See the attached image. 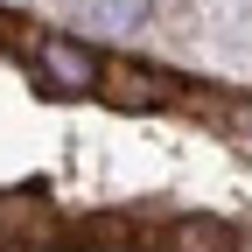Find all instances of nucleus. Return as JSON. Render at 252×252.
<instances>
[{"label": "nucleus", "mask_w": 252, "mask_h": 252, "mask_svg": "<svg viewBox=\"0 0 252 252\" xmlns=\"http://www.w3.org/2000/svg\"><path fill=\"white\" fill-rule=\"evenodd\" d=\"M35 77H42V91H56V98H84V91L98 98L105 56L84 35H35Z\"/></svg>", "instance_id": "nucleus-1"}, {"label": "nucleus", "mask_w": 252, "mask_h": 252, "mask_svg": "<svg viewBox=\"0 0 252 252\" xmlns=\"http://www.w3.org/2000/svg\"><path fill=\"white\" fill-rule=\"evenodd\" d=\"M63 210L42 196V189H0V252H42L63 245Z\"/></svg>", "instance_id": "nucleus-2"}, {"label": "nucleus", "mask_w": 252, "mask_h": 252, "mask_svg": "<svg viewBox=\"0 0 252 252\" xmlns=\"http://www.w3.org/2000/svg\"><path fill=\"white\" fill-rule=\"evenodd\" d=\"M98 98L119 105V112H161L182 98V84L154 63H126V56H105V77H98Z\"/></svg>", "instance_id": "nucleus-3"}, {"label": "nucleus", "mask_w": 252, "mask_h": 252, "mask_svg": "<svg viewBox=\"0 0 252 252\" xmlns=\"http://www.w3.org/2000/svg\"><path fill=\"white\" fill-rule=\"evenodd\" d=\"M231 224H224V217H168V224L161 231H154V245H161V252H231Z\"/></svg>", "instance_id": "nucleus-4"}, {"label": "nucleus", "mask_w": 252, "mask_h": 252, "mask_svg": "<svg viewBox=\"0 0 252 252\" xmlns=\"http://www.w3.org/2000/svg\"><path fill=\"white\" fill-rule=\"evenodd\" d=\"M147 7L154 0H77V14L91 28H105V35H133V28L147 21Z\"/></svg>", "instance_id": "nucleus-5"}, {"label": "nucleus", "mask_w": 252, "mask_h": 252, "mask_svg": "<svg viewBox=\"0 0 252 252\" xmlns=\"http://www.w3.org/2000/svg\"><path fill=\"white\" fill-rule=\"evenodd\" d=\"M77 238L105 245V252H133V245H140V224H133V217H84Z\"/></svg>", "instance_id": "nucleus-6"}, {"label": "nucleus", "mask_w": 252, "mask_h": 252, "mask_svg": "<svg viewBox=\"0 0 252 252\" xmlns=\"http://www.w3.org/2000/svg\"><path fill=\"white\" fill-rule=\"evenodd\" d=\"M224 133H231L238 147H252V105H231V112H224Z\"/></svg>", "instance_id": "nucleus-7"}, {"label": "nucleus", "mask_w": 252, "mask_h": 252, "mask_svg": "<svg viewBox=\"0 0 252 252\" xmlns=\"http://www.w3.org/2000/svg\"><path fill=\"white\" fill-rule=\"evenodd\" d=\"M231 252H252V231H238V238H231Z\"/></svg>", "instance_id": "nucleus-8"}]
</instances>
